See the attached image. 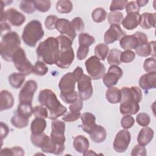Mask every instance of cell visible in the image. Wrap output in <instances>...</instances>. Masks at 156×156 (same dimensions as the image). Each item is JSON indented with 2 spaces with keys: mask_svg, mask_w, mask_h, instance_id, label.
<instances>
[{
  "mask_svg": "<svg viewBox=\"0 0 156 156\" xmlns=\"http://www.w3.org/2000/svg\"><path fill=\"white\" fill-rule=\"evenodd\" d=\"M83 155H96V153H95L94 152H93V151L90 150V151H87V152H85L84 154H83Z\"/></svg>",
  "mask_w": 156,
  "mask_h": 156,
  "instance_id": "94428289",
  "label": "cell"
},
{
  "mask_svg": "<svg viewBox=\"0 0 156 156\" xmlns=\"http://www.w3.org/2000/svg\"><path fill=\"white\" fill-rule=\"evenodd\" d=\"M14 104V98L12 94L5 90H2L0 94V110L1 112L11 108Z\"/></svg>",
  "mask_w": 156,
  "mask_h": 156,
  "instance_id": "d4e9b609",
  "label": "cell"
},
{
  "mask_svg": "<svg viewBox=\"0 0 156 156\" xmlns=\"http://www.w3.org/2000/svg\"><path fill=\"white\" fill-rule=\"evenodd\" d=\"M24 155V151L23 149L19 146L13 147L12 148H4L1 149L0 152L1 156L4 155H16V156H23Z\"/></svg>",
  "mask_w": 156,
  "mask_h": 156,
  "instance_id": "f35d334b",
  "label": "cell"
},
{
  "mask_svg": "<svg viewBox=\"0 0 156 156\" xmlns=\"http://www.w3.org/2000/svg\"><path fill=\"white\" fill-rule=\"evenodd\" d=\"M11 32V27L6 21L1 22V35L2 37L8 32Z\"/></svg>",
  "mask_w": 156,
  "mask_h": 156,
  "instance_id": "680465c9",
  "label": "cell"
},
{
  "mask_svg": "<svg viewBox=\"0 0 156 156\" xmlns=\"http://www.w3.org/2000/svg\"><path fill=\"white\" fill-rule=\"evenodd\" d=\"M13 126L17 129H22L27 126L29 124V118L23 116L16 112L13 115L10 119Z\"/></svg>",
  "mask_w": 156,
  "mask_h": 156,
  "instance_id": "d6a6232c",
  "label": "cell"
},
{
  "mask_svg": "<svg viewBox=\"0 0 156 156\" xmlns=\"http://www.w3.org/2000/svg\"><path fill=\"white\" fill-rule=\"evenodd\" d=\"M148 2H149L148 1H146V0H137V1H136V2L138 6L140 8L146 5L148 3Z\"/></svg>",
  "mask_w": 156,
  "mask_h": 156,
  "instance_id": "91938a15",
  "label": "cell"
},
{
  "mask_svg": "<svg viewBox=\"0 0 156 156\" xmlns=\"http://www.w3.org/2000/svg\"><path fill=\"white\" fill-rule=\"evenodd\" d=\"M156 60L154 57H150L146 58L143 64L144 70L146 73L156 72Z\"/></svg>",
  "mask_w": 156,
  "mask_h": 156,
  "instance_id": "ee69618b",
  "label": "cell"
},
{
  "mask_svg": "<svg viewBox=\"0 0 156 156\" xmlns=\"http://www.w3.org/2000/svg\"><path fill=\"white\" fill-rule=\"evenodd\" d=\"M58 18L55 15H49L46 17L44 25L48 30H53L55 28V24Z\"/></svg>",
  "mask_w": 156,
  "mask_h": 156,
  "instance_id": "f907efd6",
  "label": "cell"
},
{
  "mask_svg": "<svg viewBox=\"0 0 156 156\" xmlns=\"http://www.w3.org/2000/svg\"><path fill=\"white\" fill-rule=\"evenodd\" d=\"M46 127V121L44 118H35L32 120L30 125V130L32 134H40L43 133Z\"/></svg>",
  "mask_w": 156,
  "mask_h": 156,
  "instance_id": "4dcf8cb0",
  "label": "cell"
},
{
  "mask_svg": "<svg viewBox=\"0 0 156 156\" xmlns=\"http://www.w3.org/2000/svg\"><path fill=\"white\" fill-rule=\"evenodd\" d=\"M107 13L105 10L102 7L96 8L91 13L93 20L97 23H100L106 20Z\"/></svg>",
  "mask_w": 156,
  "mask_h": 156,
  "instance_id": "8d00e7d4",
  "label": "cell"
},
{
  "mask_svg": "<svg viewBox=\"0 0 156 156\" xmlns=\"http://www.w3.org/2000/svg\"><path fill=\"white\" fill-rule=\"evenodd\" d=\"M105 97L107 100L111 104H117L120 102L121 98V90L116 87H108L106 91Z\"/></svg>",
  "mask_w": 156,
  "mask_h": 156,
  "instance_id": "f546056e",
  "label": "cell"
},
{
  "mask_svg": "<svg viewBox=\"0 0 156 156\" xmlns=\"http://www.w3.org/2000/svg\"><path fill=\"white\" fill-rule=\"evenodd\" d=\"M130 154L132 156H145L147 154L146 149L144 146L140 144L135 145L132 149Z\"/></svg>",
  "mask_w": 156,
  "mask_h": 156,
  "instance_id": "816d5d0a",
  "label": "cell"
},
{
  "mask_svg": "<svg viewBox=\"0 0 156 156\" xmlns=\"http://www.w3.org/2000/svg\"><path fill=\"white\" fill-rule=\"evenodd\" d=\"M94 43V37L89 34L82 32L79 35V46L76 55L79 60H82L87 57L89 52V47Z\"/></svg>",
  "mask_w": 156,
  "mask_h": 156,
  "instance_id": "7c38bea8",
  "label": "cell"
},
{
  "mask_svg": "<svg viewBox=\"0 0 156 156\" xmlns=\"http://www.w3.org/2000/svg\"><path fill=\"white\" fill-rule=\"evenodd\" d=\"M124 35H126V32L121 29L119 25L111 24L104 34V40L106 44H112L119 40Z\"/></svg>",
  "mask_w": 156,
  "mask_h": 156,
  "instance_id": "d6986e66",
  "label": "cell"
},
{
  "mask_svg": "<svg viewBox=\"0 0 156 156\" xmlns=\"http://www.w3.org/2000/svg\"><path fill=\"white\" fill-rule=\"evenodd\" d=\"M140 17L141 15L139 12H131L127 13L122 22V26L128 30L135 29L140 24Z\"/></svg>",
  "mask_w": 156,
  "mask_h": 156,
  "instance_id": "7402d4cb",
  "label": "cell"
},
{
  "mask_svg": "<svg viewBox=\"0 0 156 156\" xmlns=\"http://www.w3.org/2000/svg\"><path fill=\"white\" fill-rule=\"evenodd\" d=\"M25 76L21 73H13L9 76L10 85L15 89L20 88L25 80Z\"/></svg>",
  "mask_w": 156,
  "mask_h": 156,
  "instance_id": "1f68e13d",
  "label": "cell"
},
{
  "mask_svg": "<svg viewBox=\"0 0 156 156\" xmlns=\"http://www.w3.org/2000/svg\"><path fill=\"white\" fill-rule=\"evenodd\" d=\"M122 70L117 65H111L103 77V82L107 87H113L122 76Z\"/></svg>",
  "mask_w": 156,
  "mask_h": 156,
  "instance_id": "e0dca14e",
  "label": "cell"
},
{
  "mask_svg": "<svg viewBox=\"0 0 156 156\" xmlns=\"http://www.w3.org/2000/svg\"><path fill=\"white\" fill-rule=\"evenodd\" d=\"M124 20L123 14L118 11L111 12L108 15V21L110 24H118L122 23Z\"/></svg>",
  "mask_w": 156,
  "mask_h": 156,
  "instance_id": "ab89813d",
  "label": "cell"
},
{
  "mask_svg": "<svg viewBox=\"0 0 156 156\" xmlns=\"http://www.w3.org/2000/svg\"><path fill=\"white\" fill-rule=\"evenodd\" d=\"M139 86L144 91H147L156 87V72L147 73L141 76L138 82Z\"/></svg>",
  "mask_w": 156,
  "mask_h": 156,
  "instance_id": "ffe728a7",
  "label": "cell"
},
{
  "mask_svg": "<svg viewBox=\"0 0 156 156\" xmlns=\"http://www.w3.org/2000/svg\"><path fill=\"white\" fill-rule=\"evenodd\" d=\"M30 140L33 145L41 148L43 152L62 155L65 151V146H59L54 143L51 137L44 132L40 134H32L30 135Z\"/></svg>",
  "mask_w": 156,
  "mask_h": 156,
  "instance_id": "52a82bcc",
  "label": "cell"
},
{
  "mask_svg": "<svg viewBox=\"0 0 156 156\" xmlns=\"http://www.w3.org/2000/svg\"><path fill=\"white\" fill-rule=\"evenodd\" d=\"M26 21L25 16L16 9L10 8L5 11L1 18V22L6 21L13 26H20Z\"/></svg>",
  "mask_w": 156,
  "mask_h": 156,
  "instance_id": "2e32d148",
  "label": "cell"
},
{
  "mask_svg": "<svg viewBox=\"0 0 156 156\" xmlns=\"http://www.w3.org/2000/svg\"><path fill=\"white\" fill-rule=\"evenodd\" d=\"M135 58V54L133 51L130 50H125L121 52L120 55V60L123 63H130L132 62Z\"/></svg>",
  "mask_w": 156,
  "mask_h": 156,
  "instance_id": "c3c4849f",
  "label": "cell"
},
{
  "mask_svg": "<svg viewBox=\"0 0 156 156\" xmlns=\"http://www.w3.org/2000/svg\"><path fill=\"white\" fill-rule=\"evenodd\" d=\"M120 46L124 50L135 49L140 45V41L137 36L133 35H126L119 40Z\"/></svg>",
  "mask_w": 156,
  "mask_h": 156,
  "instance_id": "603a6c76",
  "label": "cell"
},
{
  "mask_svg": "<svg viewBox=\"0 0 156 156\" xmlns=\"http://www.w3.org/2000/svg\"><path fill=\"white\" fill-rule=\"evenodd\" d=\"M121 98L119 110L123 115H135L140 110L139 103L142 101V92L136 86L124 87L121 90Z\"/></svg>",
  "mask_w": 156,
  "mask_h": 156,
  "instance_id": "6da1fadb",
  "label": "cell"
},
{
  "mask_svg": "<svg viewBox=\"0 0 156 156\" xmlns=\"http://www.w3.org/2000/svg\"><path fill=\"white\" fill-rule=\"evenodd\" d=\"M155 41H151L146 44L141 45L135 49V53L140 57H147L151 55L154 58L155 57Z\"/></svg>",
  "mask_w": 156,
  "mask_h": 156,
  "instance_id": "484cf974",
  "label": "cell"
},
{
  "mask_svg": "<svg viewBox=\"0 0 156 156\" xmlns=\"http://www.w3.org/2000/svg\"><path fill=\"white\" fill-rule=\"evenodd\" d=\"M155 13H151L149 12L143 13L141 15L140 26L145 29H149L151 27H155Z\"/></svg>",
  "mask_w": 156,
  "mask_h": 156,
  "instance_id": "f1b7e54d",
  "label": "cell"
},
{
  "mask_svg": "<svg viewBox=\"0 0 156 156\" xmlns=\"http://www.w3.org/2000/svg\"><path fill=\"white\" fill-rule=\"evenodd\" d=\"M16 112L23 116L29 118L33 114V107L32 104L19 103Z\"/></svg>",
  "mask_w": 156,
  "mask_h": 156,
  "instance_id": "74e56055",
  "label": "cell"
},
{
  "mask_svg": "<svg viewBox=\"0 0 156 156\" xmlns=\"http://www.w3.org/2000/svg\"><path fill=\"white\" fill-rule=\"evenodd\" d=\"M38 102L48 110V118L52 120L63 115L67 108L58 100L55 93L50 89H44L40 91Z\"/></svg>",
  "mask_w": 156,
  "mask_h": 156,
  "instance_id": "7a4b0ae2",
  "label": "cell"
},
{
  "mask_svg": "<svg viewBox=\"0 0 156 156\" xmlns=\"http://www.w3.org/2000/svg\"><path fill=\"white\" fill-rule=\"evenodd\" d=\"M89 135L90 139L94 143H101L106 139L107 132L103 126L96 124L93 131Z\"/></svg>",
  "mask_w": 156,
  "mask_h": 156,
  "instance_id": "83f0119b",
  "label": "cell"
},
{
  "mask_svg": "<svg viewBox=\"0 0 156 156\" xmlns=\"http://www.w3.org/2000/svg\"><path fill=\"white\" fill-rule=\"evenodd\" d=\"M76 31H81L84 29V23L80 17H76L71 21Z\"/></svg>",
  "mask_w": 156,
  "mask_h": 156,
  "instance_id": "db71d44e",
  "label": "cell"
},
{
  "mask_svg": "<svg viewBox=\"0 0 156 156\" xmlns=\"http://www.w3.org/2000/svg\"><path fill=\"white\" fill-rule=\"evenodd\" d=\"M65 123L59 119H53L51 122V133L50 137L52 141L59 146H65Z\"/></svg>",
  "mask_w": 156,
  "mask_h": 156,
  "instance_id": "5bb4252c",
  "label": "cell"
},
{
  "mask_svg": "<svg viewBox=\"0 0 156 156\" xmlns=\"http://www.w3.org/2000/svg\"><path fill=\"white\" fill-rule=\"evenodd\" d=\"M82 107H83L82 101L80 98H78L75 102L70 104L69 106V109L71 112H73L74 113H79L82 110Z\"/></svg>",
  "mask_w": 156,
  "mask_h": 156,
  "instance_id": "f5cc1de1",
  "label": "cell"
},
{
  "mask_svg": "<svg viewBox=\"0 0 156 156\" xmlns=\"http://www.w3.org/2000/svg\"><path fill=\"white\" fill-rule=\"evenodd\" d=\"M48 71V68L45 65V63L41 61H37L33 68L32 73L35 75L43 76L45 75Z\"/></svg>",
  "mask_w": 156,
  "mask_h": 156,
  "instance_id": "60d3db41",
  "label": "cell"
},
{
  "mask_svg": "<svg viewBox=\"0 0 156 156\" xmlns=\"http://www.w3.org/2000/svg\"><path fill=\"white\" fill-rule=\"evenodd\" d=\"M36 52L37 57L44 63L52 65L59 58L60 47L57 38L50 37L41 41L38 46Z\"/></svg>",
  "mask_w": 156,
  "mask_h": 156,
  "instance_id": "3957f363",
  "label": "cell"
},
{
  "mask_svg": "<svg viewBox=\"0 0 156 156\" xmlns=\"http://www.w3.org/2000/svg\"><path fill=\"white\" fill-rule=\"evenodd\" d=\"M60 47V55L56 66L62 69H66L74 59V53L72 48L73 41L65 35H60L56 37Z\"/></svg>",
  "mask_w": 156,
  "mask_h": 156,
  "instance_id": "5b68a950",
  "label": "cell"
},
{
  "mask_svg": "<svg viewBox=\"0 0 156 156\" xmlns=\"http://www.w3.org/2000/svg\"><path fill=\"white\" fill-rule=\"evenodd\" d=\"M44 34L41 23L37 20L29 22L24 27L22 40L28 46L35 47L37 42L41 39Z\"/></svg>",
  "mask_w": 156,
  "mask_h": 156,
  "instance_id": "ba28073f",
  "label": "cell"
},
{
  "mask_svg": "<svg viewBox=\"0 0 156 156\" xmlns=\"http://www.w3.org/2000/svg\"><path fill=\"white\" fill-rule=\"evenodd\" d=\"M55 29L62 35L67 36L73 41L76 37V31L71 22L67 19L58 18L55 24Z\"/></svg>",
  "mask_w": 156,
  "mask_h": 156,
  "instance_id": "ac0fdd59",
  "label": "cell"
},
{
  "mask_svg": "<svg viewBox=\"0 0 156 156\" xmlns=\"http://www.w3.org/2000/svg\"><path fill=\"white\" fill-rule=\"evenodd\" d=\"M0 128H1V141L2 142V140L4 138H5L9 132V128L8 126L4 123L3 122H1L0 123Z\"/></svg>",
  "mask_w": 156,
  "mask_h": 156,
  "instance_id": "6f0895ef",
  "label": "cell"
},
{
  "mask_svg": "<svg viewBox=\"0 0 156 156\" xmlns=\"http://www.w3.org/2000/svg\"><path fill=\"white\" fill-rule=\"evenodd\" d=\"M121 54V51L118 49L113 48L111 49L108 53L107 57V62L110 65H119L121 64V62L120 60V55Z\"/></svg>",
  "mask_w": 156,
  "mask_h": 156,
  "instance_id": "836d02e7",
  "label": "cell"
},
{
  "mask_svg": "<svg viewBox=\"0 0 156 156\" xmlns=\"http://www.w3.org/2000/svg\"><path fill=\"white\" fill-rule=\"evenodd\" d=\"M37 83L34 80H27L20 90L18 94L19 102L32 104L34 95L37 90Z\"/></svg>",
  "mask_w": 156,
  "mask_h": 156,
  "instance_id": "4fadbf2b",
  "label": "cell"
},
{
  "mask_svg": "<svg viewBox=\"0 0 156 156\" xmlns=\"http://www.w3.org/2000/svg\"><path fill=\"white\" fill-rule=\"evenodd\" d=\"M154 132L152 129L147 126L143 127L137 136V141L138 144L146 146L153 139Z\"/></svg>",
  "mask_w": 156,
  "mask_h": 156,
  "instance_id": "cb8c5ba5",
  "label": "cell"
},
{
  "mask_svg": "<svg viewBox=\"0 0 156 156\" xmlns=\"http://www.w3.org/2000/svg\"><path fill=\"white\" fill-rule=\"evenodd\" d=\"M21 39L17 32L11 31L2 37L0 53L2 58L7 62H12V56L20 48Z\"/></svg>",
  "mask_w": 156,
  "mask_h": 156,
  "instance_id": "8992f818",
  "label": "cell"
},
{
  "mask_svg": "<svg viewBox=\"0 0 156 156\" xmlns=\"http://www.w3.org/2000/svg\"><path fill=\"white\" fill-rule=\"evenodd\" d=\"M12 62L16 69L26 76L32 73L34 66L27 58L24 51L19 48L12 56Z\"/></svg>",
  "mask_w": 156,
  "mask_h": 156,
  "instance_id": "9c48e42d",
  "label": "cell"
},
{
  "mask_svg": "<svg viewBox=\"0 0 156 156\" xmlns=\"http://www.w3.org/2000/svg\"><path fill=\"white\" fill-rule=\"evenodd\" d=\"M86 70L93 80H100L105 73V67L101 60L95 56H91L85 63Z\"/></svg>",
  "mask_w": 156,
  "mask_h": 156,
  "instance_id": "30bf717a",
  "label": "cell"
},
{
  "mask_svg": "<svg viewBox=\"0 0 156 156\" xmlns=\"http://www.w3.org/2000/svg\"><path fill=\"white\" fill-rule=\"evenodd\" d=\"M33 114L35 118H48V112L47 108L43 105H36L33 108Z\"/></svg>",
  "mask_w": 156,
  "mask_h": 156,
  "instance_id": "f6af8a7d",
  "label": "cell"
},
{
  "mask_svg": "<svg viewBox=\"0 0 156 156\" xmlns=\"http://www.w3.org/2000/svg\"><path fill=\"white\" fill-rule=\"evenodd\" d=\"M80 113H74L69 111V112L66 113L65 115L63 116L62 119L66 122H74L79 119L80 118Z\"/></svg>",
  "mask_w": 156,
  "mask_h": 156,
  "instance_id": "11a10c76",
  "label": "cell"
},
{
  "mask_svg": "<svg viewBox=\"0 0 156 156\" xmlns=\"http://www.w3.org/2000/svg\"><path fill=\"white\" fill-rule=\"evenodd\" d=\"M128 1L127 0H114L112 1L110 6V10L111 12L122 10L126 6Z\"/></svg>",
  "mask_w": 156,
  "mask_h": 156,
  "instance_id": "bcb514c9",
  "label": "cell"
},
{
  "mask_svg": "<svg viewBox=\"0 0 156 156\" xmlns=\"http://www.w3.org/2000/svg\"><path fill=\"white\" fill-rule=\"evenodd\" d=\"M108 46L106 44H98L94 48V56L101 61L105 60L108 52Z\"/></svg>",
  "mask_w": 156,
  "mask_h": 156,
  "instance_id": "d590c367",
  "label": "cell"
},
{
  "mask_svg": "<svg viewBox=\"0 0 156 156\" xmlns=\"http://www.w3.org/2000/svg\"><path fill=\"white\" fill-rule=\"evenodd\" d=\"M135 123L134 118L129 115H124L121 120V125L125 129H129L131 128Z\"/></svg>",
  "mask_w": 156,
  "mask_h": 156,
  "instance_id": "681fc988",
  "label": "cell"
},
{
  "mask_svg": "<svg viewBox=\"0 0 156 156\" xmlns=\"http://www.w3.org/2000/svg\"><path fill=\"white\" fill-rule=\"evenodd\" d=\"M77 82L79 98L82 101L89 99L93 93L91 79L90 77L83 74L82 76L78 79Z\"/></svg>",
  "mask_w": 156,
  "mask_h": 156,
  "instance_id": "8fae6325",
  "label": "cell"
},
{
  "mask_svg": "<svg viewBox=\"0 0 156 156\" xmlns=\"http://www.w3.org/2000/svg\"><path fill=\"white\" fill-rule=\"evenodd\" d=\"M131 135L127 129H122L119 130L116 135L113 141V149L119 153L124 152L130 144Z\"/></svg>",
  "mask_w": 156,
  "mask_h": 156,
  "instance_id": "9a60e30c",
  "label": "cell"
},
{
  "mask_svg": "<svg viewBox=\"0 0 156 156\" xmlns=\"http://www.w3.org/2000/svg\"><path fill=\"white\" fill-rule=\"evenodd\" d=\"M20 8L23 12L28 14L34 13L36 10L34 1H21Z\"/></svg>",
  "mask_w": 156,
  "mask_h": 156,
  "instance_id": "b9f144b4",
  "label": "cell"
},
{
  "mask_svg": "<svg viewBox=\"0 0 156 156\" xmlns=\"http://www.w3.org/2000/svg\"><path fill=\"white\" fill-rule=\"evenodd\" d=\"M82 130L87 133L90 134L96 126V117L90 112H85L80 115Z\"/></svg>",
  "mask_w": 156,
  "mask_h": 156,
  "instance_id": "44dd1931",
  "label": "cell"
},
{
  "mask_svg": "<svg viewBox=\"0 0 156 156\" xmlns=\"http://www.w3.org/2000/svg\"><path fill=\"white\" fill-rule=\"evenodd\" d=\"M56 10L60 13H69L73 10V3L68 0H60L57 2Z\"/></svg>",
  "mask_w": 156,
  "mask_h": 156,
  "instance_id": "e575fe53",
  "label": "cell"
},
{
  "mask_svg": "<svg viewBox=\"0 0 156 156\" xmlns=\"http://www.w3.org/2000/svg\"><path fill=\"white\" fill-rule=\"evenodd\" d=\"M140 8L138 6L136 1H130L126 6V12L127 13L131 12H139Z\"/></svg>",
  "mask_w": 156,
  "mask_h": 156,
  "instance_id": "9f6ffc18",
  "label": "cell"
},
{
  "mask_svg": "<svg viewBox=\"0 0 156 156\" xmlns=\"http://www.w3.org/2000/svg\"><path fill=\"white\" fill-rule=\"evenodd\" d=\"M76 82L74 73L69 72L62 76L58 83L60 98L66 104H71L78 99V94L74 90Z\"/></svg>",
  "mask_w": 156,
  "mask_h": 156,
  "instance_id": "277c9868",
  "label": "cell"
},
{
  "mask_svg": "<svg viewBox=\"0 0 156 156\" xmlns=\"http://www.w3.org/2000/svg\"><path fill=\"white\" fill-rule=\"evenodd\" d=\"M34 3L36 9L42 13L48 12L50 9L51 5V1L48 0L34 1Z\"/></svg>",
  "mask_w": 156,
  "mask_h": 156,
  "instance_id": "7bdbcfd3",
  "label": "cell"
},
{
  "mask_svg": "<svg viewBox=\"0 0 156 156\" xmlns=\"http://www.w3.org/2000/svg\"><path fill=\"white\" fill-rule=\"evenodd\" d=\"M136 122L142 127L147 126L151 121L150 116L146 113H140L136 117Z\"/></svg>",
  "mask_w": 156,
  "mask_h": 156,
  "instance_id": "7dc6e473",
  "label": "cell"
},
{
  "mask_svg": "<svg viewBox=\"0 0 156 156\" xmlns=\"http://www.w3.org/2000/svg\"><path fill=\"white\" fill-rule=\"evenodd\" d=\"M89 146V141L85 136L79 135L74 137L73 141V146L77 152L84 154L88 151Z\"/></svg>",
  "mask_w": 156,
  "mask_h": 156,
  "instance_id": "4316f807",
  "label": "cell"
}]
</instances>
